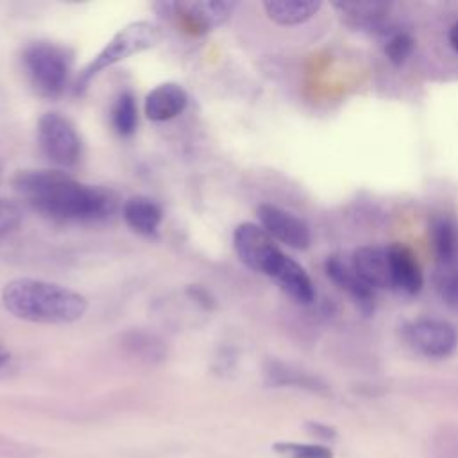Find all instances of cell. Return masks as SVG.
<instances>
[{
  "label": "cell",
  "instance_id": "obj_1",
  "mask_svg": "<svg viewBox=\"0 0 458 458\" xmlns=\"http://www.w3.org/2000/svg\"><path fill=\"white\" fill-rule=\"evenodd\" d=\"M13 188L30 208L59 220L95 222L116 209L111 190L79 182L61 170H20Z\"/></svg>",
  "mask_w": 458,
  "mask_h": 458
},
{
  "label": "cell",
  "instance_id": "obj_2",
  "mask_svg": "<svg viewBox=\"0 0 458 458\" xmlns=\"http://www.w3.org/2000/svg\"><path fill=\"white\" fill-rule=\"evenodd\" d=\"M2 304L13 317L32 324H70L88 310L82 293L32 277L9 281L2 288Z\"/></svg>",
  "mask_w": 458,
  "mask_h": 458
},
{
  "label": "cell",
  "instance_id": "obj_3",
  "mask_svg": "<svg viewBox=\"0 0 458 458\" xmlns=\"http://www.w3.org/2000/svg\"><path fill=\"white\" fill-rule=\"evenodd\" d=\"M21 63L32 89L45 98L59 97L68 82L72 54L50 41H32L23 48Z\"/></svg>",
  "mask_w": 458,
  "mask_h": 458
},
{
  "label": "cell",
  "instance_id": "obj_4",
  "mask_svg": "<svg viewBox=\"0 0 458 458\" xmlns=\"http://www.w3.org/2000/svg\"><path fill=\"white\" fill-rule=\"evenodd\" d=\"M159 38H161L159 27L150 21H132V23L125 25L107 41V45L81 72V75L77 79V91L82 93L88 88L89 81L95 79L106 68L131 57L134 54L152 48L159 41Z\"/></svg>",
  "mask_w": 458,
  "mask_h": 458
},
{
  "label": "cell",
  "instance_id": "obj_5",
  "mask_svg": "<svg viewBox=\"0 0 458 458\" xmlns=\"http://www.w3.org/2000/svg\"><path fill=\"white\" fill-rule=\"evenodd\" d=\"M38 141L45 157L61 168H70L81 159V136L61 113L50 111L38 120Z\"/></svg>",
  "mask_w": 458,
  "mask_h": 458
},
{
  "label": "cell",
  "instance_id": "obj_6",
  "mask_svg": "<svg viewBox=\"0 0 458 458\" xmlns=\"http://www.w3.org/2000/svg\"><path fill=\"white\" fill-rule=\"evenodd\" d=\"M233 245L236 256L247 268L265 276H270L284 254L261 225L250 222H243L234 229Z\"/></svg>",
  "mask_w": 458,
  "mask_h": 458
},
{
  "label": "cell",
  "instance_id": "obj_7",
  "mask_svg": "<svg viewBox=\"0 0 458 458\" xmlns=\"http://www.w3.org/2000/svg\"><path fill=\"white\" fill-rule=\"evenodd\" d=\"M403 338L422 356L445 358L453 354L458 344V335L453 324L440 318H415L403 326Z\"/></svg>",
  "mask_w": 458,
  "mask_h": 458
},
{
  "label": "cell",
  "instance_id": "obj_8",
  "mask_svg": "<svg viewBox=\"0 0 458 458\" xmlns=\"http://www.w3.org/2000/svg\"><path fill=\"white\" fill-rule=\"evenodd\" d=\"M258 218L261 227L281 243H286L292 249L304 250L310 247L311 234L310 227L295 215L272 206V204H261L258 208Z\"/></svg>",
  "mask_w": 458,
  "mask_h": 458
},
{
  "label": "cell",
  "instance_id": "obj_9",
  "mask_svg": "<svg viewBox=\"0 0 458 458\" xmlns=\"http://www.w3.org/2000/svg\"><path fill=\"white\" fill-rule=\"evenodd\" d=\"M175 9L177 18L191 30H209L222 25L231 16L236 7L234 2L225 0H204V2H174L170 4Z\"/></svg>",
  "mask_w": 458,
  "mask_h": 458
},
{
  "label": "cell",
  "instance_id": "obj_10",
  "mask_svg": "<svg viewBox=\"0 0 458 458\" xmlns=\"http://www.w3.org/2000/svg\"><path fill=\"white\" fill-rule=\"evenodd\" d=\"M327 277L342 290H345L358 308L369 315L374 311V288H370L352 268L351 263L340 256H329L324 263Z\"/></svg>",
  "mask_w": 458,
  "mask_h": 458
},
{
  "label": "cell",
  "instance_id": "obj_11",
  "mask_svg": "<svg viewBox=\"0 0 458 458\" xmlns=\"http://www.w3.org/2000/svg\"><path fill=\"white\" fill-rule=\"evenodd\" d=\"M356 274L370 286V288H392V272L386 247L365 245L354 250L351 259Z\"/></svg>",
  "mask_w": 458,
  "mask_h": 458
},
{
  "label": "cell",
  "instance_id": "obj_12",
  "mask_svg": "<svg viewBox=\"0 0 458 458\" xmlns=\"http://www.w3.org/2000/svg\"><path fill=\"white\" fill-rule=\"evenodd\" d=\"M288 297L301 304H310L315 299V288L306 270L290 256L283 254L268 276Z\"/></svg>",
  "mask_w": 458,
  "mask_h": 458
},
{
  "label": "cell",
  "instance_id": "obj_13",
  "mask_svg": "<svg viewBox=\"0 0 458 458\" xmlns=\"http://www.w3.org/2000/svg\"><path fill=\"white\" fill-rule=\"evenodd\" d=\"M392 272V288L406 295H415L422 288V272L415 254L403 243L386 247Z\"/></svg>",
  "mask_w": 458,
  "mask_h": 458
},
{
  "label": "cell",
  "instance_id": "obj_14",
  "mask_svg": "<svg viewBox=\"0 0 458 458\" xmlns=\"http://www.w3.org/2000/svg\"><path fill=\"white\" fill-rule=\"evenodd\" d=\"M188 104L186 89L177 82L156 86L145 98V116L152 122H166L184 111Z\"/></svg>",
  "mask_w": 458,
  "mask_h": 458
},
{
  "label": "cell",
  "instance_id": "obj_15",
  "mask_svg": "<svg viewBox=\"0 0 458 458\" xmlns=\"http://www.w3.org/2000/svg\"><path fill=\"white\" fill-rule=\"evenodd\" d=\"M122 215L125 224L138 234H145L150 236L156 233V229L161 224L163 218V211L161 206L152 200L150 197L145 195H134L129 197L123 202L122 208Z\"/></svg>",
  "mask_w": 458,
  "mask_h": 458
},
{
  "label": "cell",
  "instance_id": "obj_16",
  "mask_svg": "<svg viewBox=\"0 0 458 458\" xmlns=\"http://www.w3.org/2000/svg\"><path fill=\"white\" fill-rule=\"evenodd\" d=\"M318 0H267L263 9L277 25H299L313 18L320 9Z\"/></svg>",
  "mask_w": 458,
  "mask_h": 458
},
{
  "label": "cell",
  "instance_id": "obj_17",
  "mask_svg": "<svg viewBox=\"0 0 458 458\" xmlns=\"http://www.w3.org/2000/svg\"><path fill=\"white\" fill-rule=\"evenodd\" d=\"M335 7L347 25L358 29H377L388 11L381 2H336Z\"/></svg>",
  "mask_w": 458,
  "mask_h": 458
},
{
  "label": "cell",
  "instance_id": "obj_18",
  "mask_svg": "<svg viewBox=\"0 0 458 458\" xmlns=\"http://www.w3.org/2000/svg\"><path fill=\"white\" fill-rule=\"evenodd\" d=\"M431 240L438 259L449 265L458 252V229L456 224L445 216L437 215L431 218Z\"/></svg>",
  "mask_w": 458,
  "mask_h": 458
},
{
  "label": "cell",
  "instance_id": "obj_19",
  "mask_svg": "<svg viewBox=\"0 0 458 458\" xmlns=\"http://www.w3.org/2000/svg\"><path fill=\"white\" fill-rule=\"evenodd\" d=\"M111 122L120 136H131L138 125L136 98L131 91H122L111 109Z\"/></svg>",
  "mask_w": 458,
  "mask_h": 458
},
{
  "label": "cell",
  "instance_id": "obj_20",
  "mask_svg": "<svg viewBox=\"0 0 458 458\" xmlns=\"http://www.w3.org/2000/svg\"><path fill=\"white\" fill-rule=\"evenodd\" d=\"M274 449L286 458H333L331 447L324 444H297V442H281Z\"/></svg>",
  "mask_w": 458,
  "mask_h": 458
},
{
  "label": "cell",
  "instance_id": "obj_21",
  "mask_svg": "<svg viewBox=\"0 0 458 458\" xmlns=\"http://www.w3.org/2000/svg\"><path fill=\"white\" fill-rule=\"evenodd\" d=\"M411 50H413V39L406 32H395L385 43V54L388 61L395 66H401L408 59Z\"/></svg>",
  "mask_w": 458,
  "mask_h": 458
},
{
  "label": "cell",
  "instance_id": "obj_22",
  "mask_svg": "<svg viewBox=\"0 0 458 458\" xmlns=\"http://www.w3.org/2000/svg\"><path fill=\"white\" fill-rule=\"evenodd\" d=\"M20 222H21L20 209L13 202L0 199V238L13 233L20 225Z\"/></svg>",
  "mask_w": 458,
  "mask_h": 458
},
{
  "label": "cell",
  "instance_id": "obj_23",
  "mask_svg": "<svg viewBox=\"0 0 458 458\" xmlns=\"http://www.w3.org/2000/svg\"><path fill=\"white\" fill-rule=\"evenodd\" d=\"M437 284L447 302L458 304V272H442Z\"/></svg>",
  "mask_w": 458,
  "mask_h": 458
},
{
  "label": "cell",
  "instance_id": "obj_24",
  "mask_svg": "<svg viewBox=\"0 0 458 458\" xmlns=\"http://www.w3.org/2000/svg\"><path fill=\"white\" fill-rule=\"evenodd\" d=\"M308 431L317 437V438H322V440H333L336 437V431L327 426V424H322V422H310L308 424Z\"/></svg>",
  "mask_w": 458,
  "mask_h": 458
},
{
  "label": "cell",
  "instance_id": "obj_25",
  "mask_svg": "<svg viewBox=\"0 0 458 458\" xmlns=\"http://www.w3.org/2000/svg\"><path fill=\"white\" fill-rule=\"evenodd\" d=\"M449 43L458 52V21L453 23L451 29H449Z\"/></svg>",
  "mask_w": 458,
  "mask_h": 458
},
{
  "label": "cell",
  "instance_id": "obj_26",
  "mask_svg": "<svg viewBox=\"0 0 458 458\" xmlns=\"http://www.w3.org/2000/svg\"><path fill=\"white\" fill-rule=\"evenodd\" d=\"M7 360H9V354H7L5 351H2V349H0V365H4Z\"/></svg>",
  "mask_w": 458,
  "mask_h": 458
}]
</instances>
